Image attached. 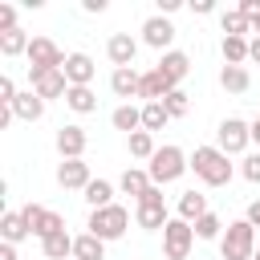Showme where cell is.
<instances>
[{
  "label": "cell",
  "mask_w": 260,
  "mask_h": 260,
  "mask_svg": "<svg viewBox=\"0 0 260 260\" xmlns=\"http://www.w3.org/2000/svg\"><path fill=\"white\" fill-rule=\"evenodd\" d=\"M0 260H16V244H0Z\"/></svg>",
  "instance_id": "cell-44"
},
{
  "label": "cell",
  "mask_w": 260,
  "mask_h": 260,
  "mask_svg": "<svg viewBox=\"0 0 260 260\" xmlns=\"http://www.w3.org/2000/svg\"><path fill=\"white\" fill-rule=\"evenodd\" d=\"M134 223L146 228V232H162L171 223L167 215V199H162V187H150L142 199H134Z\"/></svg>",
  "instance_id": "cell-5"
},
{
  "label": "cell",
  "mask_w": 260,
  "mask_h": 260,
  "mask_svg": "<svg viewBox=\"0 0 260 260\" xmlns=\"http://www.w3.org/2000/svg\"><path fill=\"white\" fill-rule=\"evenodd\" d=\"M81 195H85V203H89L93 211H98V207H110V203H114V183H106V179H93V183H89Z\"/></svg>",
  "instance_id": "cell-31"
},
{
  "label": "cell",
  "mask_w": 260,
  "mask_h": 260,
  "mask_svg": "<svg viewBox=\"0 0 260 260\" xmlns=\"http://www.w3.org/2000/svg\"><path fill=\"white\" fill-rule=\"evenodd\" d=\"M219 85H223L228 93H248L252 73H248L244 65H223V69H219Z\"/></svg>",
  "instance_id": "cell-22"
},
{
  "label": "cell",
  "mask_w": 260,
  "mask_h": 260,
  "mask_svg": "<svg viewBox=\"0 0 260 260\" xmlns=\"http://www.w3.org/2000/svg\"><path fill=\"white\" fill-rule=\"evenodd\" d=\"M252 142H260V118L252 122Z\"/></svg>",
  "instance_id": "cell-45"
},
{
  "label": "cell",
  "mask_w": 260,
  "mask_h": 260,
  "mask_svg": "<svg viewBox=\"0 0 260 260\" xmlns=\"http://www.w3.org/2000/svg\"><path fill=\"white\" fill-rule=\"evenodd\" d=\"M28 45H32V37H28L24 28L0 32V57H20V53H28Z\"/></svg>",
  "instance_id": "cell-29"
},
{
  "label": "cell",
  "mask_w": 260,
  "mask_h": 260,
  "mask_svg": "<svg viewBox=\"0 0 260 260\" xmlns=\"http://www.w3.org/2000/svg\"><path fill=\"white\" fill-rule=\"evenodd\" d=\"M65 106H69L73 114H93V110H98V98H93V89H89V85H69Z\"/></svg>",
  "instance_id": "cell-25"
},
{
  "label": "cell",
  "mask_w": 260,
  "mask_h": 260,
  "mask_svg": "<svg viewBox=\"0 0 260 260\" xmlns=\"http://www.w3.org/2000/svg\"><path fill=\"white\" fill-rule=\"evenodd\" d=\"M85 146H89V138H85L81 126H61V130H57V154H61V158H81Z\"/></svg>",
  "instance_id": "cell-15"
},
{
  "label": "cell",
  "mask_w": 260,
  "mask_h": 260,
  "mask_svg": "<svg viewBox=\"0 0 260 260\" xmlns=\"http://www.w3.org/2000/svg\"><path fill=\"white\" fill-rule=\"evenodd\" d=\"M110 122H114V130H126V138H130V134L142 130V106H130V102H126V106H118V110L110 114Z\"/></svg>",
  "instance_id": "cell-20"
},
{
  "label": "cell",
  "mask_w": 260,
  "mask_h": 260,
  "mask_svg": "<svg viewBox=\"0 0 260 260\" xmlns=\"http://www.w3.org/2000/svg\"><path fill=\"white\" fill-rule=\"evenodd\" d=\"M98 240H122L126 236V228H130V211L122 207V203H110V207H98V211H89V223H85Z\"/></svg>",
  "instance_id": "cell-4"
},
{
  "label": "cell",
  "mask_w": 260,
  "mask_h": 260,
  "mask_svg": "<svg viewBox=\"0 0 260 260\" xmlns=\"http://www.w3.org/2000/svg\"><path fill=\"white\" fill-rule=\"evenodd\" d=\"M244 219H248L252 228H260V199H252V203H248V211H244Z\"/></svg>",
  "instance_id": "cell-39"
},
{
  "label": "cell",
  "mask_w": 260,
  "mask_h": 260,
  "mask_svg": "<svg viewBox=\"0 0 260 260\" xmlns=\"http://www.w3.org/2000/svg\"><path fill=\"white\" fill-rule=\"evenodd\" d=\"M191 171L207 183V187H228L232 183V162L219 146H195L191 154Z\"/></svg>",
  "instance_id": "cell-1"
},
{
  "label": "cell",
  "mask_w": 260,
  "mask_h": 260,
  "mask_svg": "<svg viewBox=\"0 0 260 260\" xmlns=\"http://www.w3.org/2000/svg\"><path fill=\"white\" fill-rule=\"evenodd\" d=\"M252 32H256V37H260V12H256V16H252Z\"/></svg>",
  "instance_id": "cell-46"
},
{
  "label": "cell",
  "mask_w": 260,
  "mask_h": 260,
  "mask_svg": "<svg viewBox=\"0 0 260 260\" xmlns=\"http://www.w3.org/2000/svg\"><path fill=\"white\" fill-rule=\"evenodd\" d=\"M219 256L223 260H252L256 256V228L248 219H236L219 236Z\"/></svg>",
  "instance_id": "cell-3"
},
{
  "label": "cell",
  "mask_w": 260,
  "mask_h": 260,
  "mask_svg": "<svg viewBox=\"0 0 260 260\" xmlns=\"http://www.w3.org/2000/svg\"><path fill=\"white\" fill-rule=\"evenodd\" d=\"M248 61H256V65H260V37H252V41H248Z\"/></svg>",
  "instance_id": "cell-41"
},
{
  "label": "cell",
  "mask_w": 260,
  "mask_h": 260,
  "mask_svg": "<svg viewBox=\"0 0 260 260\" xmlns=\"http://www.w3.org/2000/svg\"><path fill=\"white\" fill-rule=\"evenodd\" d=\"M171 41H175V24L167 20V16H146L142 20V45H150V49H167L171 53Z\"/></svg>",
  "instance_id": "cell-12"
},
{
  "label": "cell",
  "mask_w": 260,
  "mask_h": 260,
  "mask_svg": "<svg viewBox=\"0 0 260 260\" xmlns=\"http://www.w3.org/2000/svg\"><path fill=\"white\" fill-rule=\"evenodd\" d=\"M85 12H106V0H81Z\"/></svg>",
  "instance_id": "cell-42"
},
{
  "label": "cell",
  "mask_w": 260,
  "mask_h": 260,
  "mask_svg": "<svg viewBox=\"0 0 260 260\" xmlns=\"http://www.w3.org/2000/svg\"><path fill=\"white\" fill-rule=\"evenodd\" d=\"M162 106H167V114H171V118H187V110H191V98H187L183 89H171V93L162 98Z\"/></svg>",
  "instance_id": "cell-35"
},
{
  "label": "cell",
  "mask_w": 260,
  "mask_h": 260,
  "mask_svg": "<svg viewBox=\"0 0 260 260\" xmlns=\"http://www.w3.org/2000/svg\"><path fill=\"white\" fill-rule=\"evenodd\" d=\"M154 134H146V130H138V134H130V154L134 158H154Z\"/></svg>",
  "instance_id": "cell-34"
},
{
  "label": "cell",
  "mask_w": 260,
  "mask_h": 260,
  "mask_svg": "<svg viewBox=\"0 0 260 260\" xmlns=\"http://www.w3.org/2000/svg\"><path fill=\"white\" fill-rule=\"evenodd\" d=\"M57 183H61L65 191H85V187L93 183L89 162H85V158H61V167H57Z\"/></svg>",
  "instance_id": "cell-11"
},
{
  "label": "cell",
  "mask_w": 260,
  "mask_h": 260,
  "mask_svg": "<svg viewBox=\"0 0 260 260\" xmlns=\"http://www.w3.org/2000/svg\"><path fill=\"white\" fill-rule=\"evenodd\" d=\"M195 12H199V16H211L215 4H211V0H195Z\"/></svg>",
  "instance_id": "cell-43"
},
{
  "label": "cell",
  "mask_w": 260,
  "mask_h": 260,
  "mask_svg": "<svg viewBox=\"0 0 260 260\" xmlns=\"http://www.w3.org/2000/svg\"><path fill=\"white\" fill-rule=\"evenodd\" d=\"M20 215L28 219V228H32L37 240H49V236L65 232V215H61V211H49V207H41V203H24Z\"/></svg>",
  "instance_id": "cell-9"
},
{
  "label": "cell",
  "mask_w": 260,
  "mask_h": 260,
  "mask_svg": "<svg viewBox=\"0 0 260 260\" xmlns=\"http://www.w3.org/2000/svg\"><path fill=\"white\" fill-rule=\"evenodd\" d=\"M28 73H45V69H65V57L69 53H61L49 37H32V45H28Z\"/></svg>",
  "instance_id": "cell-8"
},
{
  "label": "cell",
  "mask_w": 260,
  "mask_h": 260,
  "mask_svg": "<svg viewBox=\"0 0 260 260\" xmlns=\"http://www.w3.org/2000/svg\"><path fill=\"white\" fill-rule=\"evenodd\" d=\"M138 85H142V73L130 65V69H114L110 73V89L118 98H138Z\"/></svg>",
  "instance_id": "cell-18"
},
{
  "label": "cell",
  "mask_w": 260,
  "mask_h": 260,
  "mask_svg": "<svg viewBox=\"0 0 260 260\" xmlns=\"http://www.w3.org/2000/svg\"><path fill=\"white\" fill-rule=\"evenodd\" d=\"M106 57L114 61V69H130L134 57H138V41H134L130 32H114V37L106 41Z\"/></svg>",
  "instance_id": "cell-13"
},
{
  "label": "cell",
  "mask_w": 260,
  "mask_h": 260,
  "mask_svg": "<svg viewBox=\"0 0 260 260\" xmlns=\"http://www.w3.org/2000/svg\"><path fill=\"white\" fill-rule=\"evenodd\" d=\"M252 260H260V252H256V256H252Z\"/></svg>",
  "instance_id": "cell-47"
},
{
  "label": "cell",
  "mask_w": 260,
  "mask_h": 260,
  "mask_svg": "<svg viewBox=\"0 0 260 260\" xmlns=\"http://www.w3.org/2000/svg\"><path fill=\"white\" fill-rule=\"evenodd\" d=\"M191 228H195V240H219V236H223V219H219L215 211L199 215V219H195Z\"/></svg>",
  "instance_id": "cell-33"
},
{
  "label": "cell",
  "mask_w": 260,
  "mask_h": 260,
  "mask_svg": "<svg viewBox=\"0 0 260 260\" xmlns=\"http://www.w3.org/2000/svg\"><path fill=\"white\" fill-rule=\"evenodd\" d=\"M28 81H32V93H41L45 102H53V98H65V93H69V77H65V69L28 73Z\"/></svg>",
  "instance_id": "cell-10"
},
{
  "label": "cell",
  "mask_w": 260,
  "mask_h": 260,
  "mask_svg": "<svg viewBox=\"0 0 260 260\" xmlns=\"http://www.w3.org/2000/svg\"><path fill=\"white\" fill-rule=\"evenodd\" d=\"M73 260H106V240H98L93 232L73 236Z\"/></svg>",
  "instance_id": "cell-21"
},
{
  "label": "cell",
  "mask_w": 260,
  "mask_h": 260,
  "mask_svg": "<svg viewBox=\"0 0 260 260\" xmlns=\"http://www.w3.org/2000/svg\"><path fill=\"white\" fill-rule=\"evenodd\" d=\"M219 53H223V65H244L248 61V37H223Z\"/></svg>",
  "instance_id": "cell-32"
},
{
  "label": "cell",
  "mask_w": 260,
  "mask_h": 260,
  "mask_svg": "<svg viewBox=\"0 0 260 260\" xmlns=\"http://www.w3.org/2000/svg\"><path fill=\"white\" fill-rule=\"evenodd\" d=\"M93 73H98V65H93L89 53H69V57H65V77H69V85H89Z\"/></svg>",
  "instance_id": "cell-16"
},
{
  "label": "cell",
  "mask_w": 260,
  "mask_h": 260,
  "mask_svg": "<svg viewBox=\"0 0 260 260\" xmlns=\"http://www.w3.org/2000/svg\"><path fill=\"white\" fill-rule=\"evenodd\" d=\"M167 122H171V114H167V106H162V102H142V130H146V134L162 130Z\"/></svg>",
  "instance_id": "cell-30"
},
{
  "label": "cell",
  "mask_w": 260,
  "mask_h": 260,
  "mask_svg": "<svg viewBox=\"0 0 260 260\" xmlns=\"http://www.w3.org/2000/svg\"><path fill=\"white\" fill-rule=\"evenodd\" d=\"M171 89H179V85H175V81H171V77H167V73H162V69L154 65V69H146V73H142L138 98H146V102H162V98H167Z\"/></svg>",
  "instance_id": "cell-14"
},
{
  "label": "cell",
  "mask_w": 260,
  "mask_h": 260,
  "mask_svg": "<svg viewBox=\"0 0 260 260\" xmlns=\"http://www.w3.org/2000/svg\"><path fill=\"white\" fill-rule=\"evenodd\" d=\"M171 12H179V0H158V16H171Z\"/></svg>",
  "instance_id": "cell-40"
},
{
  "label": "cell",
  "mask_w": 260,
  "mask_h": 260,
  "mask_svg": "<svg viewBox=\"0 0 260 260\" xmlns=\"http://www.w3.org/2000/svg\"><path fill=\"white\" fill-rule=\"evenodd\" d=\"M199 215H207V195H199V191H183V195H179V219L195 223Z\"/></svg>",
  "instance_id": "cell-27"
},
{
  "label": "cell",
  "mask_w": 260,
  "mask_h": 260,
  "mask_svg": "<svg viewBox=\"0 0 260 260\" xmlns=\"http://www.w3.org/2000/svg\"><path fill=\"white\" fill-rule=\"evenodd\" d=\"M215 138H219L215 146L232 158V154H244V150H248V142H252V126H248L244 118H223L219 130H215Z\"/></svg>",
  "instance_id": "cell-7"
},
{
  "label": "cell",
  "mask_w": 260,
  "mask_h": 260,
  "mask_svg": "<svg viewBox=\"0 0 260 260\" xmlns=\"http://www.w3.org/2000/svg\"><path fill=\"white\" fill-rule=\"evenodd\" d=\"M41 252H45V260H73V236L57 232V236L41 240Z\"/></svg>",
  "instance_id": "cell-24"
},
{
  "label": "cell",
  "mask_w": 260,
  "mask_h": 260,
  "mask_svg": "<svg viewBox=\"0 0 260 260\" xmlns=\"http://www.w3.org/2000/svg\"><path fill=\"white\" fill-rule=\"evenodd\" d=\"M118 187L126 191V195H134V199H142L154 183H150V175L146 171H138V167H130V171H122V179H118Z\"/></svg>",
  "instance_id": "cell-26"
},
{
  "label": "cell",
  "mask_w": 260,
  "mask_h": 260,
  "mask_svg": "<svg viewBox=\"0 0 260 260\" xmlns=\"http://www.w3.org/2000/svg\"><path fill=\"white\" fill-rule=\"evenodd\" d=\"M219 28H223V37H248L252 32V16H244L240 8H228L219 16Z\"/></svg>",
  "instance_id": "cell-28"
},
{
  "label": "cell",
  "mask_w": 260,
  "mask_h": 260,
  "mask_svg": "<svg viewBox=\"0 0 260 260\" xmlns=\"http://www.w3.org/2000/svg\"><path fill=\"white\" fill-rule=\"evenodd\" d=\"M191 248H195V228L187 219H171L162 228V252H167V260H187Z\"/></svg>",
  "instance_id": "cell-6"
},
{
  "label": "cell",
  "mask_w": 260,
  "mask_h": 260,
  "mask_svg": "<svg viewBox=\"0 0 260 260\" xmlns=\"http://www.w3.org/2000/svg\"><path fill=\"white\" fill-rule=\"evenodd\" d=\"M240 175H244L248 183H260V154H248L244 167H240Z\"/></svg>",
  "instance_id": "cell-37"
},
{
  "label": "cell",
  "mask_w": 260,
  "mask_h": 260,
  "mask_svg": "<svg viewBox=\"0 0 260 260\" xmlns=\"http://www.w3.org/2000/svg\"><path fill=\"white\" fill-rule=\"evenodd\" d=\"M12 28H16V8L0 4V32H12Z\"/></svg>",
  "instance_id": "cell-38"
},
{
  "label": "cell",
  "mask_w": 260,
  "mask_h": 260,
  "mask_svg": "<svg viewBox=\"0 0 260 260\" xmlns=\"http://www.w3.org/2000/svg\"><path fill=\"white\" fill-rule=\"evenodd\" d=\"M158 69H162V73L179 85V81L191 73V57H187L183 49H171V53H162V57H158Z\"/></svg>",
  "instance_id": "cell-17"
},
{
  "label": "cell",
  "mask_w": 260,
  "mask_h": 260,
  "mask_svg": "<svg viewBox=\"0 0 260 260\" xmlns=\"http://www.w3.org/2000/svg\"><path fill=\"white\" fill-rule=\"evenodd\" d=\"M12 114L24 118V122H37V118H45V98L28 89V93H20V98L12 102Z\"/></svg>",
  "instance_id": "cell-23"
},
{
  "label": "cell",
  "mask_w": 260,
  "mask_h": 260,
  "mask_svg": "<svg viewBox=\"0 0 260 260\" xmlns=\"http://www.w3.org/2000/svg\"><path fill=\"white\" fill-rule=\"evenodd\" d=\"M0 236H4V244H20V240L32 236V228H28V219H24L20 211H4V219H0Z\"/></svg>",
  "instance_id": "cell-19"
},
{
  "label": "cell",
  "mask_w": 260,
  "mask_h": 260,
  "mask_svg": "<svg viewBox=\"0 0 260 260\" xmlns=\"http://www.w3.org/2000/svg\"><path fill=\"white\" fill-rule=\"evenodd\" d=\"M187 167H191V158H187L179 146H158V150H154V158H150V167H146V175H150V183H154V187H167V183L183 179V175H187Z\"/></svg>",
  "instance_id": "cell-2"
},
{
  "label": "cell",
  "mask_w": 260,
  "mask_h": 260,
  "mask_svg": "<svg viewBox=\"0 0 260 260\" xmlns=\"http://www.w3.org/2000/svg\"><path fill=\"white\" fill-rule=\"evenodd\" d=\"M16 98H20V93H16V81L4 73V77H0V106H12Z\"/></svg>",
  "instance_id": "cell-36"
}]
</instances>
